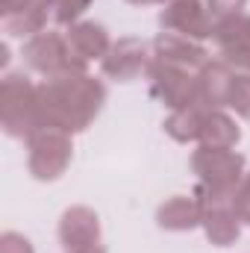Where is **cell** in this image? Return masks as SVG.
<instances>
[{
	"label": "cell",
	"instance_id": "cell-1",
	"mask_svg": "<svg viewBox=\"0 0 250 253\" xmlns=\"http://www.w3.org/2000/svg\"><path fill=\"white\" fill-rule=\"evenodd\" d=\"M103 106H106V85L88 71L62 74V77H50L39 83L42 126H53L68 135H77L94 124Z\"/></svg>",
	"mask_w": 250,
	"mask_h": 253
},
{
	"label": "cell",
	"instance_id": "cell-2",
	"mask_svg": "<svg viewBox=\"0 0 250 253\" xmlns=\"http://www.w3.org/2000/svg\"><path fill=\"white\" fill-rule=\"evenodd\" d=\"M0 126L9 138L27 141L39 126V85L24 71H9L0 80Z\"/></svg>",
	"mask_w": 250,
	"mask_h": 253
},
{
	"label": "cell",
	"instance_id": "cell-3",
	"mask_svg": "<svg viewBox=\"0 0 250 253\" xmlns=\"http://www.w3.org/2000/svg\"><path fill=\"white\" fill-rule=\"evenodd\" d=\"M21 56H24V65H27L30 71L42 74L44 80L62 77V74L88 71V62H83V59L71 50L65 33H56V30H44V33L27 39Z\"/></svg>",
	"mask_w": 250,
	"mask_h": 253
},
{
	"label": "cell",
	"instance_id": "cell-4",
	"mask_svg": "<svg viewBox=\"0 0 250 253\" xmlns=\"http://www.w3.org/2000/svg\"><path fill=\"white\" fill-rule=\"evenodd\" d=\"M74 159V141L71 135L53 126H39L27 138V168L33 180L53 183L59 180Z\"/></svg>",
	"mask_w": 250,
	"mask_h": 253
},
{
	"label": "cell",
	"instance_id": "cell-5",
	"mask_svg": "<svg viewBox=\"0 0 250 253\" xmlns=\"http://www.w3.org/2000/svg\"><path fill=\"white\" fill-rule=\"evenodd\" d=\"M194 197L200 200V212H203V233H206V242L215 245V248H230L239 242L242 236V218L236 212V191H221V189H209V186H200Z\"/></svg>",
	"mask_w": 250,
	"mask_h": 253
},
{
	"label": "cell",
	"instance_id": "cell-6",
	"mask_svg": "<svg viewBox=\"0 0 250 253\" xmlns=\"http://www.w3.org/2000/svg\"><path fill=\"white\" fill-rule=\"evenodd\" d=\"M191 171L200 186L221 191H239L245 174H248V159L236 147H197L191 153Z\"/></svg>",
	"mask_w": 250,
	"mask_h": 253
},
{
	"label": "cell",
	"instance_id": "cell-7",
	"mask_svg": "<svg viewBox=\"0 0 250 253\" xmlns=\"http://www.w3.org/2000/svg\"><path fill=\"white\" fill-rule=\"evenodd\" d=\"M147 83H150V94L168 109H186V106H197V74L186 71V68H174L165 62H150L147 68Z\"/></svg>",
	"mask_w": 250,
	"mask_h": 253
},
{
	"label": "cell",
	"instance_id": "cell-8",
	"mask_svg": "<svg viewBox=\"0 0 250 253\" xmlns=\"http://www.w3.org/2000/svg\"><path fill=\"white\" fill-rule=\"evenodd\" d=\"M159 27L162 33H177L194 42H206L215 36V18L206 6V0H174L165 3L159 12Z\"/></svg>",
	"mask_w": 250,
	"mask_h": 253
},
{
	"label": "cell",
	"instance_id": "cell-9",
	"mask_svg": "<svg viewBox=\"0 0 250 253\" xmlns=\"http://www.w3.org/2000/svg\"><path fill=\"white\" fill-rule=\"evenodd\" d=\"M150 62H153V47L141 39L126 36V39L112 42L109 53L100 62V71H103V77H109L115 83H129V80H138L141 74H147Z\"/></svg>",
	"mask_w": 250,
	"mask_h": 253
},
{
	"label": "cell",
	"instance_id": "cell-10",
	"mask_svg": "<svg viewBox=\"0 0 250 253\" xmlns=\"http://www.w3.org/2000/svg\"><path fill=\"white\" fill-rule=\"evenodd\" d=\"M153 59L165 65H174V68H186V71H200L203 65L209 62V50L194 42V39H186V36H177V33H159L153 42Z\"/></svg>",
	"mask_w": 250,
	"mask_h": 253
},
{
	"label": "cell",
	"instance_id": "cell-11",
	"mask_svg": "<svg viewBox=\"0 0 250 253\" xmlns=\"http://www.w3.org/2000/svg\"><path fill=\"white\" fill-rule=\"evenodd\" d=\"M100 236H103L100 215L91 206H68L62 212V218H59V245L65 251L100 245Z\"/></svg>",
	"mask_w": 250,
	"mask_h": 253
},
{
	"label": "cell",
	"instance_id": "cell-12",
	"mask_svg": "<svg viewBox=\"0 0 250 253\" xmlns=\"http://www.w3.org/2000/svg\"><path fill=\"white\" fill-rule=\"evenodd\" d=\"M236 71L224 59H209L197 71V106L212 112V109H227L230 88H233Z\"/></svg>",
	"mask_w": 250,
	"mask_h": 253
},
{
	"label": "cell",
	"instance_id": "cell-13",
	"mask_svg": "<svg viewBox=\"0 0 250 253\" xmlns=\"http://www.w3.org/2000/svg\"><path fill=\"white\" fill-rule=\"evenodd\" d=\"M203 221L200 200L194 194H174L156 209V227L165 233H191Z\"/></svg>",
	"mask_w": 250,
	"mask_h": 253
},
{
	"label": "cell",
	"instance_id": "cell-14",
	"mask_svg": "<svg viewBox=\"0 0 250 253\" xmlns=\"http://www.w3.org/2000/svg\"><path fill=\"white\" fill-rule=\"evenodd\" d=\"M71 50L83 59V62H103V56L109 53L112 47V39H109V30L97 21H80L74 27H68L65 33Z\"/></svg>",
	"mask_w": 250,
	"mask_h": 253
},
{
	"label": "cell",
	"instance_id": "cell-15",
	"mask_svg": "<svg viewBox=\"0 0 250 253\" xmlns=\"http://www.w3.org/2000/svg\"><path fill=\"white\" fill-rule=\"evenodd\" d=\"M239 141H242V126L230 112L212 109L203 115V129H200L203 147H236Z\"/></svg>",
	"mask_w": 250,
	"mask_h": 253
},
{
	"label": "cell",
	"instance_id": "cell-16",
	"mask_svg": "<svg viewBox=\"0 0 250 253\" xmlns=\"http://www.w3.org/2000/svg\"><path fill=\"white\" fill-rule=\"evenodd\" d=\"M91 0H36V15L42 21L44 30L50 27H74L83 21V15L88 12Z\"/></svg>",
	"mask_w": 250,
	"mask_h": 253
},
{
	"label": "cell",
	"instance_id": "cell-17",
	"mask_svg": "<svg viewBox=\"0 0 250 253\" xmlns=\"http://www.w3.org/2000/svg\"><path fill=\"white\" fill-rule=\"evenodd\" d=\"M203 115H206V109H200V106L174 109V112H168V118L162 121V129H165V132H168L177 144H191V141H200Z\"/></svg>",
	"mask_w": 250,
	"mask_h": 253
},
{
	"label": "cell",
	"instance_id": "cell-18",
	"mask_svg": "<svg viewBox=\"0 0 250 253\" xmlns=\"http://www.w3.org/2000/svg\"><path fill=\"white\" fill-rule=\"evenodd\" d=\"M215 44L221 53L227 50H236L242 47L245 42H250V15L248 12H236V15H227V18H218L215 21Z\"/></svg>",
	"mask_w": 250,
	"mask_h": 253
},
{
	"label": "cell",
	"instance_id": "cell-19",
	"mask_svg": "<svg viewBox=\"0 0 250 253\" xmlns=\"http://www.w3.org/2000/svg\"><path fill=\"white\" fill-rule=\"evenodd\" d=\"M227 109H233L242 121H250V74H239V71H236Z\"/></svg>",
	"mask_w": 250,
	"mask_h": 253
},
{
	"label": "cell",
	"instance_id": "cell-20",
	"mask_svg": "<svg viewBox=\"0 0 250 253\" xmlns=\"http://www.w3.org/2000/svg\"><path fill=\"white\" fill-rule=\"evenodd\" d=\"M0 253H36L33 242L24 236V233H15V230H6L0 236Z\"/></svg>",
	"mask_w": 250,
	"mask_h": 253
},
{
	"label": "cell",
	"instance_id": "cell-21",
	"mask_svg": "<svg viewBox=\"0 0 250 253\" xmlns=\"http://www.w3.org/2000/svg\"><path fill=\"white\" fill-rule=\"evenodd\" d=\"M221 59L230 65L233 71H239V74H250V42H245V44L236 47V50L221 53Z\"/></svg>",
	"mask_w": 250,
	"mask_h": 253
},
{
	"label": "cell",
	"instance_id": "cell-22",
	"mask_svg": "<svg viewBox=\"0 0 250 253\" xmlns=\"http://www.w3.org/2000/svg\"><path fill=\"white\" fill-rule=\"evenodd\" d=\"M206 6H209V12H212V18L218 21V18H227V15H236V12H245V6H248V0H206Z\"/></svg>",
	"mask_w": 250,
	"mask_h": 253
},
{
	"label": "cell",
	"instance_id": "cell-23",
	"mask_svg": "<svg viewBox=\"0 0 250 253\" xmlns=\"http://www.w3.org/2000/svg\"><path fill=\"white\" fill-rule=\"evenodd\" d=\"M236 212H239L242 224H250V168L245 174V180H242V186H239V191H236Z\"/></svg>",
	"mask_w": 250,
	"mask_h": 253
},
{
	"label": "cell",
	"instance_id": "cell-24",
	"mask_svg": "<svg viewBox=\"0 0 250 253\" xmlns=\"http://www.w3.org/2000/svg\"><path fill=\"white\" fill-rule=\"evenodd\" d=\"M33 6H36V0H0V15H3V21H6V18H15V15H21V12L33 9Z\"/></svg>",
	"mask_w": 250,
	"mask_h": 253
},
{
	"label": "cell",
	"instance_id": "cell-25",
	"mask_svg": "<svg viewBox=\"0 0 250 253\" xmlns=\"http://www.w3.org/2000/svg\"><path fill=\"white\" fill-rule=\"evenodd\" d=\"M65 253H106L103 245H88V248H77V251H65Z\"/></svg>",
	"mask_w": 250,
	"mask_h": 253
},
{
	"label": "cell",
	"instance_id": "cell-26",
	"mask_svg": "<svg viewBox=\"0 0 250 253\" xmlns=\"http://www.w3.org/2000/svg\"><path fill=\"white\" fill-rule=\"evenodd\" d=\"M124 3H129V6H153L156 0H124Z\"/></svg>",
	"mask_w": 250,
	"mask_h": 253
},
{
	"label": "cell",
	"instance_id": "cell-27",
	"mask_svg": "<svg viewBox=\"0 0 250 253\" xmlns=\"http://www.w3.org/2000/svg\"><path fill=\"white\" fill-rule=\"evenodd\" d=\"M6 62H9V47L0 44V65H6Z\"/></svg>",
	"mask_w": 250,
	"mask_h": 253
},
{
	"label": "cell",
	"instance_id": "cell-28",
	"mask_svg": "<svg viewBox=\"0 0 250 253\" xmlns=\"http://www.w3.org/2000/svg\"><path fill=\"white\" fill-rule=\"evenodd\" d=\"M156 3H162V6H165V3H174V0H156Z\"/></svg>",
	"mask_w": 250,
	"mask_h": 253
}]
</instances>
